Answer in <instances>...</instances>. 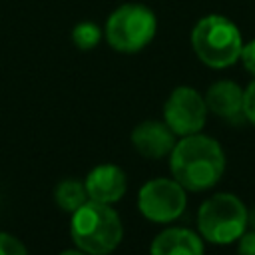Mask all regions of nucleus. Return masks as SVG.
<instances>
[{
	"instance_id": "10",
	"label": "nucleus",
	"mask_w": 255,
	"mask_h": 255,
	"mask_svg": "<svg viewBox=\"0 0 255 255\" xmlns=\"http://www.w3.org/2000/svg\"><path fill=\"white\" fill-rule=\"evenodd\" d=\"M207 104V112L229 124H241L245 120L243 114V88L231 80H219L207 88L203 96Z\"/></svg>"
},
{
	"instance_id": "18",
	"label": "nucleus",
	"mask_w": 255,
	"mask_h": 255,
	"mask_svg": "<svg viewBox=\"0 0 255 255\" xmlns=\"http://www.w3.org/2000/svg\"><path fill=\"white\" fill-rule=\"evenodd\" d=\"M60 255H88V253H84V251H80V249H70V251L60 253Z\"/></svg>"
},
{
	"instance_id": "2",
	"label": "nucleus",
	"mask_w": 255,
	"mask_h": 255,
	"mask_svg": "<svg viewBox=\"0 0 255 255\" xmlns=\"http://www.w3.org/2000/svg\"><path fill=\"white\" fill-rule=\"evenodd\" d=\"M70 235L80 251L88 255H108L120 245L124 227L110 203L88 199L72 213Z\"/></svg>"
},
{
	"instance_id": "17",
	"label": "nucleus",
	"mask_w": 255,
	"mask_h": 255,
	"mask_svg": "<svg viewBox=\"0 0 255 255\" xmlns=\"http://www.w3.org/2000/svg\"><path fill=\"white\" fill-rule=\"evenodd\" d=\"M237 255H255V229L245 231L237 239Z\"/></svg>"
},
{
	"instance_id": "8",
	"label": "nucleus",
	"mask_w": 255,
	"mask_h": 255,
	"mask_svg": "<svg viewBox=\"0 0 255 255\" xmlns=\"http://www.w3.org/2000/svg\"><path fill=\"white\" fill-rule=\"evenodd\" d=\"M84 187L88 191V199L100 203H114L124 197L128 189V177L122 167L114 163H102L86 175Z\"/></svg>"
},
{
	"instance_id": "5",
	"label": "nucleus",
	"mask_w": 255,
	"mask_h": 255,
	"mask_svg": "<svg viewBox=\"0 0 255 255\" xmlns=\"http://www.w3.org/2000/svg\"><path fill=\"white\" fill-rule=\"evenodd\" d=\"M157 30L155 14L143 4H122L106 20L104 36L118 52H139L145 48Z\"/></svg>"
},
{
	"instance_id": "12",
	"label": "nucleus",
	"mask_w": 255,
	"mask_h": 255,
	"mask_svg": "<svg viewBox=\"0 0 255 255\" xmlns=\"http://www.w3.org/2000/svg\"><path fill=\"white\" fill-rule=\"evenodd\" d=\"M54 199H56V203H58V207L62 211L74 213L80 205H84L88 201V191H86L82 181H78V179H64V181H60L56 185Z\"/></svg>"
},
{
	"instance_id": "9",
	"label": "nucleus",
	"mask_w": 255,
	"mask_h": 255,
	"mask_svg": "<svg viewBox=\"0 0 255 255\" xmlns=\"http://www.w3.org/2000/svg\"><path fill=\"white\" fill-rule=\"evenodd\" d=\"M131 143L139 155L149 157V159H159L171 153L175 145V133L169 129L165 122L147 120L133 128Z\"/></svg>"
},
{
	"instance_id": "7",
	"label": "nucleus",
	"mask_w": 255,
	"mask_h": 255,
	"mask_svg": "<svg viewBox=\"0 0 255 255\" xmlns=\"http://www.w3.org/2000/svg\"><path fill=\"white\" fill-rule=\"evenodd\" d=\"M207 120V104L205 98L189 88V86H179L175 88L165 106H163V122L169 126V129L175 135H191L199 133L201 128L205 126Z\"/></svg>"
},
{
	"instance_id": "6",
	"label": "nucleus",
	"mask_w": 255,
	"mask_h": 255,
	"mask_svg": "<svg viewBox=\"0 0 255 255\" xmlns=\"http://www.w3.org/2000/svg\"><path fill=\"white\" fill-rule=\"evenodd\" d=\"M187 205V195L183 185L175 179L157 177L141 185L137 193V209L139 213L153 223H169L175 221Z\"/></svg>"
},
{
	"instance_id": "4",
	"label": "nucleus",
	"mask_w": 255,
	"mask_h": 255,
	"mask_svg": "<svg viewBox=\"0 0 255 255\" xmlns=\"http://www.w3.org/2000/svg\"><path fill=\"white\" fill-rule=\"evenodd\" d=\"M249 209L233 193L209 195L197 211L199 235L215 245H229L237 241L249 227Z\"/></svg>"
},
{
	"instance_id": "16",
	"label": "nucleus",
	"mask_w": 255,
	"mask_h": 255,
	"mask_svg": "<svg viewBox=\"0 0 255 255\" xmlns=\"http://www.w3.org/2000/svg\"><path fill=\"white\" fill-rule=\"evenodd\" d=\"M239 60L243 62L245 70H247L249 74H253V78H255V40H251V42L243 44Z\"/></svg>"
},
{
	"instance_id": "13",
	"label": "nucleus",
	"mask_w": 255,
	"mask_h": 255,
	"mask_svg": "<svg viewBox=\"0 0 255 255\" xmlns=\"http://www.w3.org/2000/svg\"><path fill=\"white\" fill-rule=\"evenodd\" d=\"M102 38V30L94 24V22H78L72 30V42L76 48L80 50H92L100 44Z\"/></svg>"
},
{
	"instance_id": "11",
	"label": "nucleus",
	"mask_w": 255,
	"mask_h": 255,
	"mask_svg": "<svg viewBox=\"0 0 255 255\" xmlns=\"http://www.w3.org/2000/svg\"><path fill=\"white\" fill-rule=\"evenodd\" d=\"M149 255H203V237L185 227H169L155 235Z\"/></svg>"
},
{
	"instance_id": "14",
	"label": "nucleus",
	"mask_w": 255,
	"mask_h": 255,
	"mask_svg": "<svg viewBox=\"0 0 255 255\" xmlns=\"http://www.w3.org/2000/svg\"><path fill=\"white\" fill-rule=\"evenodd\" d=\"M0 255H28V251L18 237L10 233H0Z\"/></svg>"
},
{
	"instance_id": "15",
	"label": "nucleus",
	"mask_w": 255,
	"mask_h": 255,
	"mask_svg": "<svg viewBox=\"0 0 255 255\" xmlns=\"http://www.w3.org/2000/svg\"><path fill=\"white\" fill-rule=\"evenodd\" d=\"M243 114H245V120L255 128V78L243 90Z\"/></svg>"
},
{
	"instance_id": "1",
	"label": "nucleus",
	"mask_w": 255,
	"mask_h": 255,
	"mask_svg": "<svg viewBox=\"0 0 255 255\" xmlns=\"http://www.w3.org/2000/svg\"><path fill=\"white\" fill-rule=\"evenodd\" d=\"M169 169L185 191L211 189L225 171L223 147L203 133L183 135L169 153Z\"/></svg>"
},
{
	"instance_id": "19",
	"label": "nucleus",
	"mask_w": 255,
	"mask_h": 255,
	"mask_svg": "<svg viewBox=\"0 0 255 255\" xmlns=\"http://www.w3.org/2000/svg\"><path fill=\"white\" fill-rule=\"evenodd\" d=\"M247 219H249V225L255 229V209L253 211H249V215H247Z\"/></svg>"
},
{
	"instance_id": "3",
	"label": "nucleus",
	"mask_w": 255,
	"mask_h": 255,
	"mask_svg": "<svg viewBox=\"0 0 255 255\" xmlns=\"http://www.w3.org/2000/svg\"><path fill=\"white\" fill-rule=\"evenodd\" d=\"M195 56L209 68H227L241 56L243 40L239 28L225 16H205L191 30Z\"/></svg>"
}]
</instances>
